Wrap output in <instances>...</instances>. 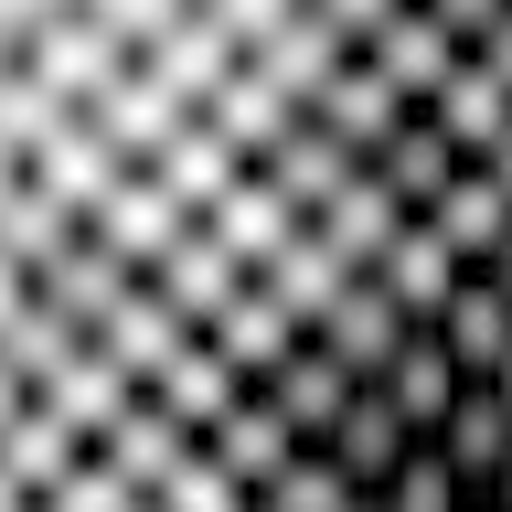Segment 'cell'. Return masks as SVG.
<instances>
[{
    "instance_id": "1",
    "label": "cell",
    "mask_w": 512,
    "mask_h": 512,
    "mask_svg": "<svg viewBox=\"0 0 512 512\" xmlns=\"http://www.w3.org/2000/svg\"><path fill=\"white\" fill-rule=\"evenodd\" d=\"M427 11H438V22L459 32V43H470V54H480V43H491V32L512 22V0H427Z\"/></svg>"
},
{
    "instance_id": "2",
    "label": "cell",
    "mask_w": 512,
    "mask_h": 512,
    "mask_svg": "<svg viewBox=\"0 0 512 512\" xmlns=\"http://www.w3.org/2000/svg\"><path fill=\"white\" fill-rule=\"evenodd\" d=\"M480 64H491V75H502V86H512V22L491 32V43H480Z\"/></svg>"
}]
</instances>
